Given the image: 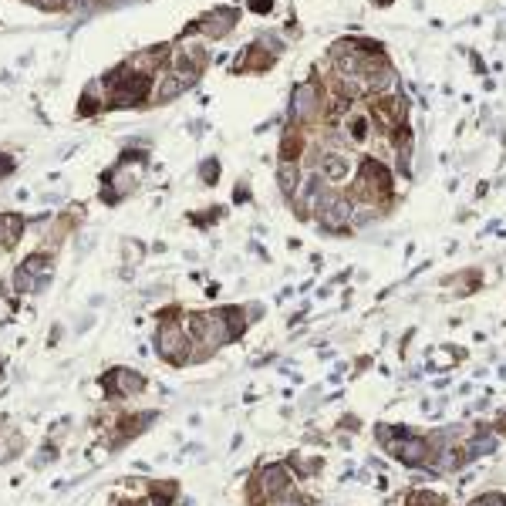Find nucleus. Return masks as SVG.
<instances>
[{
    "label": "nucleus",
    "mask_w": 506,
    "mask_h": 506,
    "mask_svg": "<svg viewBox=\"0 0 506 506\" xmlns=\"http://www.w3.org/2000/svg\"><path fill=\"white\" fill-rule=\"evenodd\" d=\"M24 230V220L17 213H0V246H14Z\"/></svg>",
    "instance_id": "obj_13"
},
{
    "label": "nucleus",
    "mask_w": 506,
    "mask_h": 506,
    "mask_svg": "<svg viewBox=\"0 0 506 506\" xmlns=\"http://www.w3.org/2000/svg\"><path fill=\"white\" fill-rule=\"evenodd\" d=\"M389 452H391V459H398L402 466H409V469H419V466H426L428 459H432V449H428V442L422 439V435H402V439H395L389 446Z\"/></svg>",
    "instance_id": "obj_3"
},
{
    "label": "nucleus",
    "mask_w": 506,
    "mask_h": 506,
    "mask_svg": "<svg viewBox=\"0 0 506 506\" xmlns=\"http://www.w3.org/2000/svg\"><path fill=\"white\" fill-rule=\"evenodd\" d=\"M172 496H176V483L156 486L152 490V506H172Z\"/></svg>",
    "instance_id": "obj_16"
},
{
    "label": "nucleus",
    "mask_w": 506,
    "mask_h": 506,
    "mask_svg": "<svg viewBox=\"0 0 506 506\" xmlns=\"http://www.w3.org/2000/svg\"><path fill=\"white\" fill-rule=\"evenodd\" d=\"M500 428H503V432H506V415H503V422H500Z\"/></svg>",
    "instance_id": "obj_21"
},
{
    "label": "nucleus",
    "mask_w": 506,
    "mask_h": 506,
    "mask_svg": "<svg viewBox=\"0 0 506 506\" xmlns=\"http://www.w3.org/2000/svg\"><path fill=\"white\" fill-rule=\"evenodd\" d=\"M183 91H186V84L176 78V75H162V81H159V88H156V105H165V102L179 98Z\"/></svg>",
    "instance_id": "obj_14"
},
{
    "label": "nucleus",
    "mask_w": 506,
    "mask_h": 506,
    "mask_svg": "<svg viewBox=\"0 0 506 506\" xmlns=\"http://www.w3.org/2000/svg\"><path fill=\"white\" fill-rule=\"evenodd\" d=\"M149 422H156V412H139V415H128V419H122V428H118L115 446H122V442H125V439H132V435H139V432L149 426Z\"/></svg>",
    "instance_id": "obj_11"
},
{
    "label": "nucleus",
    "mask_w": 506,
    "mask_h": 506,
    "mask_svg": "<svg viewBox=\"0 0 506 506\" xmlns=\"http://www.w3.org/2000/svg\"><path fill=\"white\" fill-rule=\"evenodd\" d=\"M189 331H183L179 321H162L159 324V334H156V351L169 361V365H189L193 361V351H189Z\"/></svg>",
    "instance_id": "obj_1"
},
{
    "label": "nucleus",
    "mask_w": 506,
    "mask_h": 506,
    "mask_svg": "<svg viewBox=\"0 0 506 506\" xmlns=\"http://www.w3.org/2000/svg\"><path fill=\"white\" fill-rule=\"evenodd\" d=\"M405 506H446V496L428 493V490H412V493L405 496Z\"/></svg>",
    "instance_id": "obj_15"
},
{
    "label": "nucleus",
    "mask_w": 506,
    "mask_h": 506,
    "mask_svg": "<svg viewBox=\"0 0 506 506\" xmlns=\"http://www.w3.org/2000/svg\"><path fill=\"white\" fill-rule=\"evenodd\" d=\"M500 449V439L486 428V432H476V439L466 446V459L472 463V459H479V456H493Z\"/></svg>",
    "instance_id": "obj_10"
},
{
    "label": "nucleus",
    "mask_w": 506,
    "mask_h": 506,
    "mask_svg": "<svg viewBox=\"0 0 506 506\" xmlns=\"http://www.w3.org/2000/svg\"><path fill=\"white\" fill-rule=\"evenodd\" d=\"M277 183H280V193L287 199H294L301 189V165L297 162H280L277 165Z\"/></svg>",
    "instance_id": "obj_9"
},
{
    "label": "nucleus",
    "mask_w": 506,
    "mask_h": 506,
    "mask_svg": "<svg viewBox=\"0 0 506 506\" xmlns=\"http://www.w3.org/2000/svg\"><path fill=\"white\" fill-rule=\"evenodd\" d=\"M351 216H354V203L345 199V196H334V203L317 216V227L327 230V233H345L348 223H351Z\"/></svg>",
    "instance_id": "obj_6"
},
{
    "label": "nucleus",
    "mask_w": 506,
    "mask_h": 506,
    "mask_svg": "<svg viewBox=\"0 0 506 506\" xmlns=\"http://www.w3.org/2000/svg\"><path fill=\"white\" fill-rule=\"evenodd\" d=\"M317 172L327 183H345L351 176V156L348 152H338V149H324V156L317 162Z\"/></svg>",
    "instance_id": "obj_7"
},
{
    "label": "nucleus",
    "mask_w": 506,
    "mask_h": 506,
    "mask_svg": "<svg viewBox=\"0 0 506 506\" xmlns=\"http://www.w3.org/2000/svg\"><path fill=\"white\" fill-rule=\"evenodd\" d=\"M469 506H506V496H503V493H496V490H490V493L476 496Z\"/></svg>",
    "instance_id": "obj_17"
},
{
    "label": "nucleus",
    "mask_w": 506,
    "mask_h": 506,
    "mask_svg": "<svg viewBox=\"0 0 506 506\" xmlns=\"http://www.w3.org/2000/svg\"><path fill=\"white\" fill-rule=\"evenodd\" d=\"M277 506H308V500H287V496H284Z\"/></svg>",
    "instance_id": "obj_20"
},
{
    "label": "nucleus",
    "mask_w": 506,
    "mask_h": 506,
    "mask_svg": "<svg viewBox=\"0 0 506 506\" xmlns=\"http://www.w3.org/2000/svg\"><path fill=\"white\" fill-rule=\"evenodd\" d=\"M102 389L108 391L112 398H125V395H139L146 389V378L132 368H112L105 378H102Z\"/></svg>",
    "instance_id": "obj_4"
},
{
    "label": "nucleus",
    "mask_w": 506,
    "mask_h": 506,
    "mask_svg": "<svg viewBox=\"0 0 506 506\" xmlns=\"http://www.w3.org/2000/svg\"><path fill=\"white\" fill-rule=\"evenodd\" d=\"M271 65V54H260V47H246V54L240 61H233V71H267Z\"/></svg>",
    "instance_id": "obj_12"
},
{
    "label": "nucleus",
    "mask_w": 506,
    "mask_h": 506,
    "mask_svg": "<svg viewBox=\"0 0 506 506\" xmlns=\"http://www.w3.org/2000/svg\"><path fill=\"white\" fill-rule=\"evenodd\" d=\"M233 24H236V10L233 7H220V10H213L209 17H203L199 24H193V31H206L209 38H223Z\"/></svg>",
    "instance_id": "obj_8"
},
{
    "label": "nucleus",
    "mask_w": 506,
    "mask_h": 506,
    "mask_svg": "<svg viewBox=\"0 0 506 506\" xmlns=\"http://www.w3.org/2000/svg\"><path fill=\"white\" fill-rule=\"evenodd\" d=\"M10 172H14V159H7L3 152H0V179H3V176H10Z\"/></svg>",
    "instance_id": "obj_19"
},
{
    "label": "nucleus",
    "mask_w": 506,
    "mask_h": 506,
    "mask_svg": "<svg viewBox=\"0 0 506 506\" xmlns=\"http://www.w3.org/2000/svg\"><path fill=\"white\" fill-rule=\"evenodd\" d=\"M375 118H371V112L368 108H354V112H348V115L341 118V142L345 146H351V149H365L368 142H371V135H375Z\"/></svg>",
    "instance_id": "obj_2"
},
{
    "label": "nucleus",
    "mask_w": 506,
    "mask_h": 506,
    "mask_svg": "<svg viewBox=\"0 0 506 506\" xmlns=\"http://www.w3.org/2000/svg\"><path fill=\"white\" fill-rule=\"evenodd\" d=\"M257 486L267 500H284L290 493V472L284 463H273V466H264L260 476H257Z\"/></svg>",
    "instance_id": "obj_5"
},
{
    "label": "nucleus",
    "mask_w": 506,
    "mask_h": 506,
    "mask_svg": "<svg viewBox=\"0 0 506 506\" xmlns=\"http://www.w3.org/2000/svg\"><path fill=\"white\" fill-rule=\"evenodd\" d=\"M216 176H220V165H216V159H209V162H203V179H209V183H213Z\"/></svg>",
    "instance_id": "obj_18"
}]
</instances>
